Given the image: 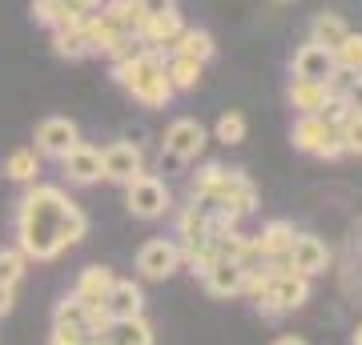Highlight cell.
Segmentation results:
<instances>
[{
  "mask_svg": "<svg viewBox=\"0 0 362 345\" xmlns=\"http://www.w3.org/2000/svg\"><path fill=\"white\" fill-rule=\"evenodd\" d=\"M206 229H209V209L206 205H185L177 213V245H194V241H206Z\"/></svg>",
  "mask_w": 362,
  "mask_h": 345,
  "instance_id": "obj_24",
  "label": "cell"
},
{
  "mask_svg": "<svg viewBox=\"0 0 362 345\" xmlns=\"http://www.w3.org/2000/svg\"><path fill=\"white\" fill-rule=\"evenodd\" d=\"M282 4H294V0H282Z\"/></svg>",
  "mask_w": 362,
  "mask_h": 345,
  "instance_id": "obj_41",
  "label": "cell"
},
{
  "mask_svg": "<svg viewBox=\"0 0 362 345\" xmlns=\"http://www.w3.org/2000/svg\"><path fill=\"white\" fill-rule=\"evenodd\" d=\"M13 297H16V289H8V285H0V317L13 309Z\"/></svg>",
  "mask_w": 362,
  "mask_h": 345,
  "instance_id": "obj_36",
  "label": "cell"
},
{
  "mask_svg": "<svg viewBox=\"0 0 362 345\" xmlns=\"http://www.w3.org/2000/svg\"><path fill=\"white\" fill-rule=\"evenodd\" d=\"M4 173L21 185H37V173H40V157L37 149H13L8 161H4Z\"/></svg>",
  "mask_w": 362,
  "mask_h": 345,
  "instance_id": "obj_26",
  "label": "cell"
},
{
  "mask_svg": "<svg viewBox=\"0 0 362 345\" xmlns=\"http://www.w3.org/2000/svg\"><path fill=\"white\" fill-rule=\"evenodd\" d=\"M189 193L197 201H206V209H221L226 217L242 221L258 209V189L242 169H221V165H206L202 173L189 177Z\"/></svg>",
  "mask_w": 362,
  "mask_h": 345,
  "instance_id": "obj_2",
  "label": "cell"
},
{
  "mask_svg": "<svg viewBox=\"0 0 362 345\" xmlns=\"http://www.w3.org/2000/svg\"><path fill=\"white\" fill-rule=\"evenodd\" d=\"M105 313H109L113 321L145 317V293H141V285L121 282V277H117L113 289H109V297H105Z\"/></svg>",
  "mask_w": 362,
  "mask_h": 345,
  "instance_id": "obj_15",
  "label": "cell"
},
{
  "mask_svg": "<svg viewBox=\"0 0 362 345\" xmlns=\"http://www.w3.org/2000/svg\"><path fill=\"white\" fill-rule=\"evenodd\" d=\"M137 173H145V153L133 141H113L109 149H101V177L113 185H129Z\"/></svg>",
  "mask_w": 362,
  "mask_h": 345,
  "instance_id": "obj_7",
  "label": "cell"
},
{
  "mask_svg": "<svg viewBox=\"0 0 362 345\" xmlns=\"http://www.w3.org/2000/svg\"><path fill=\"white\" fill-rule=\"evenodd\" d=\"M270 301L282 313H294L310 301V277H302V273H282V277H274L270 285Z\"/></svg>",
  "mask_w": 362,
  "mask_h": 345,
  "instance_id": "obj_16",
  "label": "cell"
},
{
  "mask_svg": "<svg viewBox=\"0 0 362 345\" xmlns=\"http://www.w3.org/2000/svg\"><path fill=\"white\" fill-rule=\"evenodd\" d=\"M330 56H334L338 73H350V77H354V73L362 68V37H358V32H346V40H342Z\"/></svg>",
  "mask_w": 362,
  "mask_h": 345,
  "instance_id": "obj_29",
  "label": "cell"
},
{
  "mask_svg": "<svg viewBox=\"0 0 362 345\" xmlns=\"http://www.w3.org/2000/svg\"><path fill=\"white\" fill-rule=\"evenodd\" d=\"M346 32L350 28H346V20H342L338 13H318L310 20V40L314 44H322V49H330V52L346 40Z\"/></svg>",
  "mask_w": 362,
  "mask_h": 345,
  "instance_id": "obj_23",
  "label": "cell"
},
{
  "mask_svg": "<svg viewBox=\"0 0 362 345\" xmlns=\"http://www.w3.org/2000/svg\"><path fill=\"white\" fill-rule=\"evenodd\" d=\"M161 149H165V157H173V161H197L202 149H206V128L197 125L194 116H181V121H173V125L165 128Z\"/></svg>",
  "mask_w": 362,
  "mask_h": 345,
  "instance_id": "obj_10",
  "label": "cell"
},
{
  "mask_svg": "<svg viewBox=\"0 0 362 345\" xmlns=\"http://www.w3.org/2000/svg\"><path fill=\"white\" fill-rule=\"evenodd\" d=\"M113 269H105V265H89V269H81V277H77V289L73 293L85 301V305H105V297H109V289H113Z\"/></svg>",
  "mask_w": 362,
  "mask_h": 345,
  "instance_id": "obj_17",
  "label": "cell"
},
{
  "mask_svg": "<svg viewBox=\"0 0 362 345\" xmlns=\"http://www.w3.org/2000/svg\"><path fill=\"white\" fill-rule=\"evenodd\" d=\"M25 269H28V257L21 249H0V285L16 289L21 277H25Z\"/></svg>",
  "mask_w": 362,
  "mask_h": 345,
  "instance_id": "obj_30",
  "label": "cell"
},
{
  "mask_svg": "<svg viewBox=\"0 0 362 345\" xmlns=\"http://www.w3.org/2000/svg\"><path fill=\"white\" fill-rule=\"evenodd\" d=\"M181 28H185V25H181V13H177V8H169V13H157V16H149V20L141 25V32H137V44H141V49H153V52H161V56H165L169 44L177 40Z\"/></svg>",
  "mask_w": 362,
  "mask_h": 345,
  "instance_id": "obj_11",
  "label": "cell"
},
{
  "mask_svg": "<svg viewBox=\"0 0 362 345\" xmlns=\"http://www.w3.org/2000/svg\"><path fill=\"white\" fill-rule=\"evenodd\" d=\"M354 77H358V80H362V68H358V73H354Z\"/></svg>",
  "mask_w": 362,
  "mask_h": 345,
  "instance_id": "obj_40",
  "label": "cell"
},
{
  "mask_svg": "<svg viewBox=\"0 0 362 345\" xmlns=\"http://www.w3.org/2000/svg\"><path fill=\"white\" fill-rule=\"evenodd\" d=\"M286 101L294 109L298 116H318L330 101V92H326V80H290L286 85Z\"/></svg>",
  "mask_w": 362,
  "mask_h": 345,
  "instance_id": "obj_14",
  "label": "cell"
},
{
  "mask_svg": "<svg viewBox=\"0 0 362 345\" xmlns=\"http://www.w3.org/2000/svg\"><path fill=\"white\" fill-rule=\"evenodd\" d=\"M61 169H65L69 185H93V181H101V149L81 141L69 157H61Z\"/></svg>",
  "mask_w": 362,
  "mask_h": 345,
  "instance_id": "obj_13",
  "label": "cell"
},
{
  "mask_svg": "<svg viewBox=\"0 0 362 345\" xmlns=\"http://www.w3.org/2000/svg\"><path fill=\"white\" fill-rule=\"evenodd\" d=\"M202 68H206V64L189 61V56H181V52H165V77H169V85H173V92L197 89V80H202Z\"/></svg>",
  "mask_w": 362,
  "mask_h": 345,
  "instance_id": "obj_21",
  "label": "cell"
},
{
  "mask_svg": "<svg viewBox=\"0 0 362 345\" xmlns=\"http://www.w3.org/2000/svg\"><path fill=\"white\" fill-rule=\"evenodd\" d=\"M52 52L65 56V61L89 56V44H85V37H81V20L77 25H65V28H52Z\"/></svg>",
  "mask_w": 362,
  "mask_h": 345,
  "instance_id": "obj_25",
  "label": "cell"
},
{
  "mask_svg": "<svg viewBox=\"0 0 362 345\" xmlns=\"http://www.w3.org/2000/svg\"><path fill=\"white\" fill-rule=\"evenodd\" d=\"M77 145H81V128H77V121H69V116H45L37 125V157L61 161V157H69Z\"/></svg>",
  "mask_w": 362,
  "mask_h": 345,
  "instance_id": "obj_6",
  "label": "cell"
},
{
  "mask_svg": "<svg viewBox=\"0 0 362 345\" xmlns=\"http://www.w3.org/2000/svg\"><path fill=\"white\" fill-rule=\"evenodd\" d=\"M290 141H294V149L322 157V161H334V157L346 153V149H342L338 125H326L322 116H298L294 128H290Z\"/></svg>",
  "mask_w": 362,
  "mask_h": 345,
  "instance_id": "obj_5",
  "label": "cell"
},
{
  "mask_svg": "<svg viewBox=\"0 0 362 345\" xmlns=\"http://www.w3.org/2000/svg\"><path fill=\"white\" fill-rule=\"evenodd\" d=\"M338 133H342V149L362 157V113H350L346 121L338 125Z\"/></svg>",
  "mask_w": 362,
  "mask_h": 345,
  "instance_id": "obj_32",
  "label": "cell"
},
{
  "mask_svg": "<svg viewBox=\"0 0 362 345\" xmlns=\"http://www.w3.org/2000/svg\"><path fill=\"white\" fill-rule=\"evenodd\" d=\"M169 205H173V193L161 177L153 173H137V177L125 185V209H129L137 221H157L169 213Z\"/></svg>",
  "mask_w": 362,
  "mask_h": 345,
  "instance_id": "obj_4",
  "label": "cell"
},
{
  "mask_svg": "<svg viewBox=\"0 0 362 345\" xmlns=\"http://www.w3.org/2000/svg\"><path fill=\"white\" fill-rule=\"evenodd\" d=\"M113 80L145 109H165L173 101V85L165 77V56L153 49H137L133 56L113 64Z\"/></svg>",
  "mask_w": 362,
  "mask_h": 345,
  "instance_id": "obj_3",
  "label": "cell"
},
{
  "mask_svg": "<svg viewBox=\"0 0 362 345\" xmlns=\"http://www.w3.org/2000/svg\"><path fill=\"white\" fill-rule=\"evenodd\" d=\"M177 269H181V249L169 237H153V241H145L137 249V273L149 277V282H165L169 273H177Z\"/></svg>",
  "mask_w": 362,
  "mask_h": 345,
  "instance_id": "obj_8",
  "label": "cell"
},
{
  "mask_svg": "<svg viewBox=\"0 0 362 345\" xmlns=\"http://www.w3.org/2000/svg\"><path fill=\"white\" fill-rule=\"evenodd\" d=\"M342 101H346L350 113H362V80L358 77L350 80V89H346V97H342Z\"/></svg>",
  "mask_w": 362,
  "mask_h": 345,
  "instance_id": "obj_34",
  "label": "cell"
},
{
  "mask_svg": "<svg viewBox=\"0 0 362 345\" xmlns=\"http://www.w3.org/2000/svg\"><path fill=\"white\" fill-rule=\"evenodd\" d=\"M286 265H290V273L318 277V273H326V265H330V249H326L322 237H314V233H294L290 253H286Z\"/></svg>",
  "mask_w": 362,
  "mask_h": 345,
  "instance_id": "obj_9",
  "label": "cell"
},
{
  "mask_svg": "<svg viewBox=\"0 0 362 345\" xmlns=\"http://www.w3.org/2000/svg\"><path fill=\"white\" fill-rule=\"evenodd\" d=\"M89 233V217L61 185H33L16 209V249L28 261H52Z\"/></svg>",
  "mask_w": 362,
  "mask_h": 345,
  "instance_id": "obj_1",
  "label": "cell"
},
{
  "mask_svg": "<svg viewBox=\"0 0 362 345\" xmlns=\"http://www.w3.org/2000/svg\"><path fill=\"white\" fill-rule=\"evenodd\" d=\"M49 345H89L85 329H69V325H52L49 333Z\"/></svg>",
  "mask_w": 362,
  "mask_h": 345,
  "instance_id": "obj_33",
  "label": "cell"
},
{
  "mask_svg": "<svg viewBox=\"0 0 362 345\" xmlns=\"http://www.w3.org/2000/svg\"><path fill=\"white\" fill-rule=\"evenodd\" d=\"M214 133H218L221 145H242L246 141V116L238 113V109H230V113L218 116V128Z\"/></svg>",
  "mask_w": 362,
  "mask_h": 345,
  "instance_id": "obj_31",
  "label": "cell"
},
{
  "mask_svg": "<svg viewBox=\"0 0 362 345\" xmlns=\"http://www.w3.org/2000/svg\"><path fill=\"white\" fill-rule=\"evenodd\" d=\"M89 345H109V341H105V337H97V341H89Z\"/></svg>",
  "mask_w": 362,
  "mask_h": 345,
  "instance_id": "obj_39",
  "label": "cell"
},
{
  "mask_svg": "<svg viewBox=\"0 0 362 345\" xmlns=\"http://www.w3.org/2000/svg\"><path fill=\"white\" fill-rule=\"evenodd\" d=\"M33 20L45 28H65V25H77L85 16H73L65 8V0H33Z\"/></svg>",
  "mask_w": 362,
  "mask_h": 345,
  "instance_id": "obj_27",
  "label": "cell"
},
{
  "mask_svg": "<svg viewBox=\"0 0 362 345\" xmlns=\"http://www.w3.org/2000/svg\"><path fill=\"white\" fill-rule=\"evenodd\" d=\"M274 345H306V341H302V337H294V333H286V337H278Z\"/></svg>",
  "mask_w": 362,
  "mask_h": 345,
  "instance_id": "obj_37",
  "label": "cell"
},
{
  "mask_svg": "<svg viewBox=\"0 0 362 345\" xmlns=\"http://www.w3.org/2000/svg\"><path fill=\"white\" fill-rule=\"evenodd\" d=\"M350 345H362V325L354 329V337H350Z\"/></svg>",
  "mask_w": 362,
  "mask_h": 345,
  "instance_id": "obj_38",
  "label": "cell"
},
{
  "mask_svg": "<svg viewBox=\"0 0 362 345\" xmlns=\"http://www.w3.org/2000/svg\"><path fill=\"white\" fill-rule=\"evenodd\" d=\"M242 269L233 265V261H218V265L209 269L206 277H202V285H206V293L209 297H221V301H230V297L242 293Z\"/></svg>",
  "mask_w": 362,
  "mask_h": 345,
  "instance_id": "obj_19",
  "label": "cell"
},
{
  "mask_svg": "<svg viewBox=\"0 0 362 345\" xmlns=\"http://www.w3.org/2000/svg\"><path fill=\"white\" fill-rule=\"evenodd\" d=\"M290 241H294V225H290L286 217H274L270 225H262V233L254 237V245H258L262 261L286 257V253H290Z\"/></svg>",
  "mask_w": 362,
  "mask_h": 345,
  "instance_id": "obj_18",
  "label": "cell"
},
{
  "mask_svg": "<svg viewBox=\"0 0 362 345\" xmlns=\"http://www.w3.org/2000/svg\"><path fill=\"white\" fill-rule=\"evenodd\" d=\"M109 345H153V325L145 317H125V321H113L109 333H105Z\"/></svg>",
  "mask_w": 362,
  "mask_h": 345,
  "instance_id": "obj_22",
  "label": "cell"
},
{
  "mask_svg": "<svg viewBox=\"0 0 362 345\" xmlns=\"http://www.w3.org/2000/svg\"><path fill=\"white\" fill-rule=\"evenodd\" d=\"M290 73H294L298 80H326L330 73H334V56H330V49H322V44L306 40V44L294 52Z\"/></svg>",
  "mask_w": 362,
  "mask_h": 345,
  "instance_id": "obj_12",
  "label": "cell"
},
{
  "mask_svg": "<svg viewBox=\"0 0 362 345\" xmlns=\"http://www.w3.org/2000/svg\"><path fill=\"white\" fill-rule=\"evenodd\" d=\"M149 16H157V13H169V8H177V0H137Z\"/></svg>",
  "mask_w": 362,
  "mask_h": 345,
  "instance_id": "obj_35",
  "label": "cell"
},
{
  "mask_svg": "<svg viewBox=\"0 0 362 345\" xmlns=\"http://www.w3.org/2000/svg\"><path fill=\"white\" fill-rule=\"evenodd\" d=\"M169 52H181V56H189L197 64H209L214 52H218V44H214V37H209L206 28H181L177 40L169 44Z\"/></svg>",
  "mask_w": 362,
  "mask_h": 345,
  "instance_id": "obj_20",
  "label": "cell"
},
{
  "mask_svg": "<svg viewBox=\"0 0 362 345\" xmlns=\"http://www.w3.org/2000/svg\"><path fill=\"white\" fill-rule=\"evenodd\" d=\"M85 317H89V305L81 301L77 293H69L57 301L52 309V325H69V329H85Z\"/></svg>",
  "mask_w": 362,
  "mask_h": 345,
  "instance_id": "obj_28",
  "label": "cell"
}]
</instances>
